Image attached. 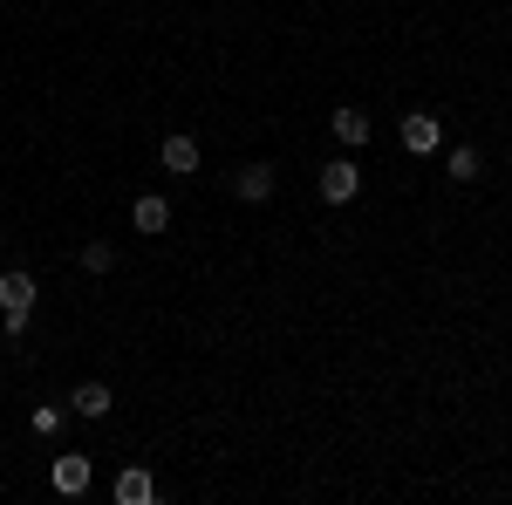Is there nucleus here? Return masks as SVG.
<instances>
[{"label":"nucleus","instance_id":"f257e3e1","mask_svg":"<svg viewBox=\"0 0 512 505\" xmlns=\"http://www.w3.org/2000/svg\"><path fill=\"white\" fill-rule=\"evenodd\" d=\"M355 192H362V171H355L349 157H342V164H328V171H321V198H328V205H349Z\"/></svg>","mask_w":512,"mask_h":505},{"label":"nucleus","instance_id":"f03ea898","mask_svg":"<svg viewBox=\"0 0 512 505\" xmlns=\"http://www.w3.org/2000/svg\"><path fill=\"white\" fill-rule=\"evenodd\" d=\"M437 137H444V130H437V117H424V110H410V117H403V151H437Z\"/></svg>","mask_w":512,"mask_h":505},{"label":"nucleus","instance_id":"7ed1b4c3","mask_svg":"<svg viewBox=\"0 0 512 505\" xmlns=\"http://www.w3.org/2000/svg\"><path fill=\"white\" fill-rule=\"evenodd\" d=\"M89 478H96L89 458H55V492H62V499H82V492H89Z\"/></svg>","mask_w":512,"mask_h":505},{"label":"nucleus","instance_id":"20e7f679","mask_svg":"<svg viewBox=\"0 0 512 505\" xmlns=\"http://www.w3.org/2000/svg\"><path fill=\"white\" fill-rule=\"evenodd\" d=\"M35 308V280L28 273H0V314H28Z\"/></svg>","mask_w":512,"mask_h":505},{"label":"nucleus","instance_id":"39448f33","mask_svg":"<svg viewBox=\"0 0 512 505\" xmlns=\"http://www.w3.org/2000/svg\"><path fill=\"white\" fill-rule=\"evenodd\" d=\"M130 226H137V233H164V226H171V205H164L158 192L137 198V205H130Z\"/></svg>","mask_w":512,"mask_h":505},{"label":"nucleus","instance_id":"423d86ee","mask_svg":"<svg viewBox=\"0 0 512 505\" xmlns=\"http://www.w3.org/2000/svg\"><path fill=\"white\" fill-rule=\"evenodd\" d=\"M233 192L246 198V205H260V198H274V171H267V164H246V171L233 178Z\"/></svg>","mask_w":512,"mask_h":505},{"label":"nucleus","instance_id":"0eeeda50","mask_svg":"<svg viewBox=\"0 0 512 505\" xmlns=\"http://www.w3.org/2000/svg\"><path fill=\"white\" fill-rule=\"evenodd\" d=\"M164 171H178V178L198 171V144L185 137V130H171V137H164Z\"/></svg>","mask_w":512,"mask_h":505},{"label":"nucleus","instance_id":"6e6552de","mask_svg":"<svg viewBox=\"0 0 512 505\" xmlns=\"http://www.w3.org/2000/svg\"><path fill=\"white\" fill-rule=\"evenodd\" d=\"M151 499H158L151 471H123V478H117V505H151Z\"/></svg>","mask_w":512,"mask_h":505},{"label":"nucleus","instance_id":"1a4fd4ad","mask_svg":"<svg viewBox=\"0 0 512 505\" xmlns=\"http://www.w3.org/2000/svg\"><path fill=\"white\" fill-rule=\"evenodd\" d=\"M69 403H76V417H110V383H82Z\"/></svg>","mask_w":512,"mask_h":505},{"label":"nucleus","instance_id":"9d476101","mask_svg":"<svg viewBox=\"0 0 512 505\" xmlns=\"http://www.w3.org/2000/svg\"><path fill=\"white\" fill-rule=\"evenodd\" d=\"M328 130H335L342 144H369V117H362V110H335V123H328Z\"/></svg>","mask_w":512,"mask_h":505},{"label":"nucleus","instance_id":"9b49d317","mask_svg":"<svg viewBox=\"0 0 512 505\" xmlns=\"http://www.w3.org/2000/svg\"><path fill=\"white\" fill-rule=\"evenodd\" d=\"M82 267H89V273H110V267H117V246H110V239H89V246H82Z\"/></svg>","mask_w":512,"mask_h":505},{"label":"nucleus","instance_id":"f8f14e48","mask_svg":"<svg viewBox=\"0 0 512 505\" xmlns=\"http://www.w3.org/2000/svg\"><path fill=\"white\" fill-rule=\"evenodd\" d=\"M62 424H69V410H62V403H41V410H35V430H41V437H55Z\"/></svg>","mask_w":512,"mask_h":505},{"label":"nucleus","instance_id":"ddd939ff","mask_svg":"<svg viewBox=\"0 0 512 505\" xmlns=\"http://www.w3.org/2000/svg\"><path fill=\"white\" fill-rule=\"evenodd\" d=\"M478 178V151H451V185H472Z\"/></svg>","mask_w":512,"mask_h":505}]
</instances>
